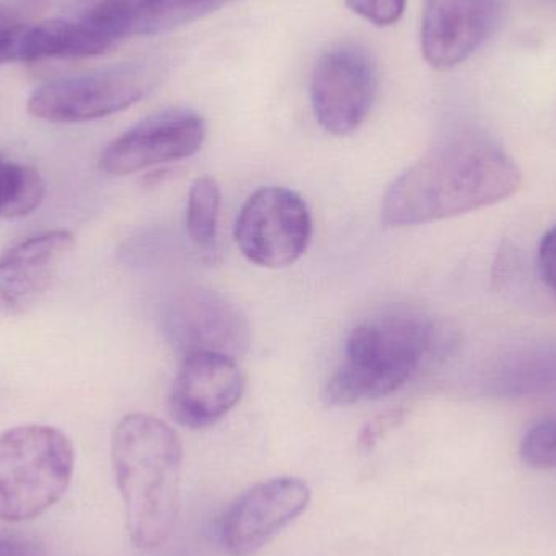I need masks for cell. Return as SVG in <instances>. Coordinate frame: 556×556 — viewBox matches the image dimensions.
Segmentation results:
<instances>
[{
	"label": "cell",
	"mask_w": 556,
	"mask_h": 556,
	"mask_svg": "<svg viewBox=\"0 0 556 556\" xmlns=\"http://www.w3.org/2000/svg\"><path fill=\"white\" fill-rule=\"evenodd\" d=\"M521 188V169L480 130L451 134L394 179L382 201L388 227L433 224L498 204Z\"/></svg>",
	"instance_id": "obj_1"
},
{
	"label": "cell",
	"mask_w": 556,
	"mask_h": 556,
	"mask_svg": "<svg viewBox=\"0 0 556 556\" xmlns=\"http://www.w3.org/2000/svg\"><path fill=\"white\" fill-rule=\"evenodd\" d=\"M182 457L181 438L160 418L130 414L114 428V477L130 541L140 551L162 547L175 532L181 508Z\"/></svg>",
	"instance_id": "obj_2"
},
{
	"label": "cell",
	"mask_w": 556,
	"mask_h": 556,
	"mask_svg": "<svg viewBox=\"0 0 556 556\" xmlns=\"http://www.w3.org/2000/svg\"><path fill=\"white\" fill-rule=\"evenodd\" d=\"M434 342L437 329L418 314L389 313L358 324L327 382V404L352 405L394 394L418 371Z\"/></svg>",
	"instance_id": "obj_3"
},
{
	"label": "cell",
	"mask_w": 556,
	"mask_h": 556,
	"mask_svg": "<svg viewBox=\"0 0 556 556\" xmlns=\"http://www.w3.org/2000/svg\"><path fill=\"white\" fill-rule=\"evenodd\" d=\"M75 454L67 434L48 425L0 433V521L38 518L67 492Z\"/></svg>",
	"instance_id": "obj_4"
},
{
	"label": "cell",
	"mask_w": 556,
	"mask_h": 556,
	"mask_svg": "<svg viewBox=\"0 0 556 556\" xmlns=\"http://www.w3.org/2000/svg\"><path fill=\"white\" fill-rule=\"evenodd\" d=\"M162 62L134 61L49 81L28 100V113L54 124L87 123L139 103L163 78Z\"/></svg>",
	"instance_id": "obj_5"
},
{
	"label": "cell",
	"mask_w": 556,
	"mask_h": 556,
	"mask_svg": "<svg viewBox=\"0 0 556 556\" xmlns=\"http://www.w3.org/2000/svg\"><path fill=\"white\" fill-rule=\"evenodd\" d=\"M379 87L375 55L359 42L330 46L311 75V104L326 132L349 136L371 111Z\"/></svg>",
	"instance_id": "obj_6"
},
{
	"label": "cell",
	"mask_w": 556,
	"mask_h": 556,
	"mask_svg": "<svg viewBox=\"0 0 556 556\" xmlns=\"http://www.w3.org/2000/svg\"><path fill=\"white\" fill-rule=\"evenodd\" d=\"M313 238V218L300 194L267 186L250 195L235 224V240L250 263L281 269L296 263Z\"/></svg>",
	"instance_id": "obj_7"
},
{
	"label": "cell",
	"mask_w": 556,
	"mask_h": 556,
	"mask_svg": "<svg viewBox=\"0 0 556 556\" xmlns=\"http://www.w3.org/2000/svg\"><path fill=\"white\" fill-rule=\"evenodd\" d=\"M207 124L189 108H168L121 134L101 153V172L127 176L195 155L204 146Z\"/></svg>",
	"instance_id": "obj_8"
},
{
	"label": "cell",
	"mask_w": 556,
	"mask_h": 556,
	"mask_svg": "<svg viewBox=\"0 0 556 556\" xmlns=\"http://www.w3.org/2000/svg\"><path fill=\"white\" fill-rule=\"evenodd\" d=\"M165 330L182 356L218 353L238 359L251 343L250 324L240 307L207 288L176 293L166 307Z\"/></svg>",
	"instance_id": "obj_9"
},
{
	"label": "cell",
	"mask_w": 556,
	"mask_h": 556,
	"mask_svg": "<svg viewBox=\"0 0 556 556\" xmlns=\"http://www.w3.org/2000/svg\"><path fill=\"white\" fill-rule=\"evenodd\" d=\"M311 503L298 477H277L241 493L220 519V541L233 556H253L296 521Z\"/></svg>",
	"instance_id": "obj_10"
},
{
	"label": "cell",
	"mask_w": 556,
	"mask_h": 556,
	"mask_svg": "<svg viewBox=\"0 0 556 556\" xmlns=\"http://www.w3.org/2000/svg\"><path fill=\"white\" fill-rule=\"evenodd\" d=\"M244 388L247 378L237 359L218 353L182 356L169 392V414L191 430L212 427L237 407Z\"/></svg>",
	"instance_id": "obj_11"
},
{
	"label": "cell",
	"mask_w": 556,
	"mask_h": 556,
	"mask_svg": "<svg viewBox=\"0 0 556 556\" xmlns=\"http://www.w3.org/2000/svg\"><path fill=\"white\" fill-rule=\"evenodd\" d=\"M502 16V0H424L425 61L438 71L457 67L492 38Z\"/></svg>",
	"instance_id": "obj_12"
},
{
	"label": "cell",
	"mask_w": 556,
	"mask_h": 556,
	"mask_svg": "<svg viewBox=\"0 0 556 556\" xmlns=\"http://www.w3.org/2000/svg\"><path fill=\"white\" fill-rule=\"evenodd\" d=\"M74 247L71 231L54 230L26 238L0 254V316L31 311L54 283Z\"/></svg>",
	"instance_id": "obj_13"
},
{
	"label": "cell",
	"mask_w": 556,
	"mask_h": 556,
	"mask_svg": "<svg viewBox=\"0 0 556 556\" xmlns=\"http://www.w3.org/2000/svg\"><path fill=\"white\" fill-rule=\"evenodd\" d=\"M238 0H139L134 9V36L172 31Z\"/></svg>",
	"instance_id": "obj_14"
},
{
	"label": "cell",
	"mask_w": 556,
	"mask_h": 556,
	"mask_svg": "<svg viewBox=\"0 0 556 556\" xmlns=\"http://www.w3.org/2000/svg\"><path fill=\"white\" fill-rule=\"evenodd\" d=\"M46 182L33 166L0 155V220H20L41 205Z\"/></svg>",
	"instance_id": "obj_15"
},
{
	"label": "cell",
	"mask_w": 556,
	"mask_h": 556,
	"mask_svg": "<svg viewBox=\"0 0 556 556\" xmlns=\"http://www.w3.org/2000/svg\"><path fill=\"white\" fill-rule=\"evenodd\" d=\"M500 394H531L556 386V352H531L516 356L500 369L492 382Z\"/></svg>",
	"instance_id": "obj_16"
},
{
	"label": "cell",
	"mask_w": 556,
	"mask_h": 556,
	"mask_svg": "<svg viewBox=\"0 0 556 556\" xmlns=\"http://www.w3.org/2000/svg\"><path fill=\"white\" fill-rule=\"evenodd\" d=\"M220 207L222 189L217 179L212 176L195 179L189 191L186 228L191 240L202 250H208L217 241Z\"/></svg>",
	"instance_id": "obj_17"
},
{
	"label": "cell",
	"mask_w": 556,
	"mask_h": 556,
	"mask_svg": "<svg viewBox=\"0 0 556 556\" xmlns=\"http://www.w3.org/2000/svg\"><path fill=\"white\" fill-rule=\"evenodd\" d=\"M521 457L535 469H556V420L535 425L522 438Z\"/></svg>",
	"instance_id": "obj_18"
},
{
	"label": "cell",
	"mask_w": 556,
	"mask_h": 556,
	"mask_svg": "<svg viewBox=\"0 0 556 556\" xmlns=\"http://www.w3.org/2000/svg\"><path fill=\"white\" fill-rule=\"evenodd\" d=\"M346 9L379 28L395 25L407 9V0H343Z\"/></svg>",
	"instance_id": "obj_19"
},
{
	"label": "cell",
	"mask_w": 556,
	"mask_h": 556,
	"mask_svg": "<svg viewBox=\"0 0 556 556\" xmlns=\"http://www.w3.org/2000/svg\"><path fill=\"white\" fill-rule=\"evenodd\" d=\"M402 417H404V414H402L401 410H391L378 415V417L368 421L366 427L363 428L362 433H359V450L371 451L372 447H376V444H378L392 428L401 424Z\"/></svg>",
	"instance_id": "obj_20"
},
{
	"label": "cell",
	"mask_w": 556,
	"mask_h": 556,
	"mask_svg": "<svg viewBox=\"0 0 556 556\" xmlns=\"http://www.w3.org/2000/svg\"><path fill=\"white\" fill-rule=\"evenodd\" d=\"M538 264L542 281L556 296V225L542 237Z\"/></svg>",
	"instance_id": "obj_21"
},
{
	"label": "cell",
	"mask_w": 556,
	"mask_h": 556,
	"mask_svg": "<svg viewBox=\"0 0 556 556\" xmlns=\"http://www.w3.org/2000/svg\"><path fill=\"white\" fill-rule=\"evenodd\" d=\"M0 556H42V548L33 539L0 532Z\"/></svg>",
	"instance_id": "obj_22"
}]
</instances>
